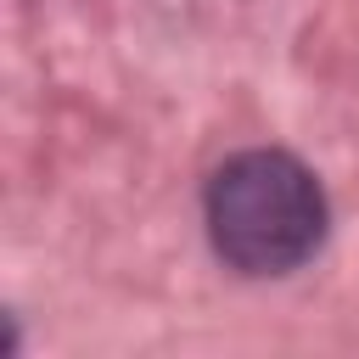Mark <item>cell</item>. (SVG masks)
<instances>
[{"label": "cell", "mask_w": 359, "mask_h": 359, "mask_svg": "<svg viewBox=\"0 0 359 359\" xmlns=\"http://www.w3.org/2000/svg\"><path fill=\"white\" fill-rule=\"evenodd\" d=\"M208 241L241 275H286L325 241V191L292 151H236L208 180Z\"/></svg>", "instance_id": "6da1fadb"}]
</instances>
